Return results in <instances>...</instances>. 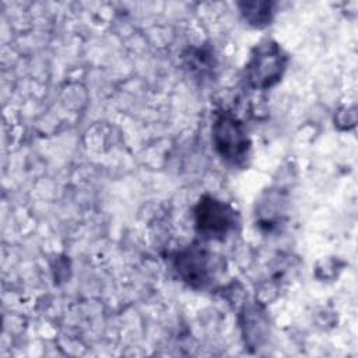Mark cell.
<instances>
[{"label": "cell", "instance_id": "3957f363", "mask_svg": "<svg viewBox=\"0 0 358 358\" xmlns=\"http://www.w3.org/2000/svg\"><path fill=\"white\" fill-rule=\"evenodd\" d=\"M213 144L220 157L235 166H242L250 151V141L243 124L229 112H221L211 127Z\"/></svg>", "mask_w": 358, "mask_h": 358}, {"label": "cell", "instance_id": "6da1fadb", "mask_svg": "<svg viewBox=\"0 0 358 358\" xmlns=\"http://www.w3.org/2000/svg\"><path fill=\"white\" fill-rule=\"evenodd\" d=\"M173 267L179 278L194 289L213 287L225 270L222 257L199 243L179 250L173 257Z\"/></svg>", "mask_w": 358, "mask_h": 358}, {"label": "cell", "instance_id": "277c9868", "mask_svg": "<svg viewBox=\"0 0 358 358\" xmlns=\"http://www.w3.org/2000/svg\"><path fill=\"white\" fill-rule=\"evenodd\" d=\"M238 224V213L213 196H203L194 207V227L203 239L221 241L235 231Z\"/></svg>", "mask_w": 358, "mask_h": 358}, {"label": "cell", "instance_id": "8992f818", "mask_svg": "<svg viewBox=\"0 0 358 358\" xmlns=\"http://www.w3.org/2000/svg\"><path fill=\"white\" fill-rule=\"evenodd\" d=\"M239 6L243 18L253 27H266L273 18V3L270 1L241 3Z\"/></svg>", "mask_w": 358, "mask_h": 358}, {"label": "cell", "instance_id": "5b68a950", "mask_svg": "<svg viewBox=\"0 0 358 358\" xmlns=\"http://www.w3.org/2000/svg\"><path fill=\"white\" fill-rule=\"evenodd\" d=\"M243 316L245 320L242 323L243 326V333L246 337V341L249 344H259L260 340L264 337L266 334V329H267V320L263 315V312H260L257 308H249V309H243Z\"/></svg>", "mask_w": 358, "mask_h": 358}, {"label": "cell", "instance_id": "7a4b0ae2", "mask_svg": "<svg viewBox=\"0 0 358 358\" xmlns=\"http://www.w3.org/2000/svg\"><path fill=\"white\" fill-rule=\"evenodd\" d=\"M288 57L282 48L271 41L260 42L250 53L245 67L246 84L253 90H267L277 84L285 69Z\"/></svg>", "mask_w": 358, "mask_h": 358}]
</instances>
